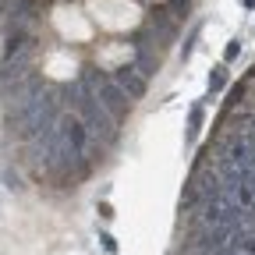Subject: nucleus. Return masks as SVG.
<instances>
[{
  "label": "nucleus",
  "mask_w": 255,
  "mask_h": 255,
  "mask_svg": "<svg viewBox=\"0 0 255 255\" xmlns=\"http://www.w3.org/2000/svg\"><path fill=\"white\" fill-rule=\"evenodd\" d=\"M82 82L89 85V92L100 100V107H103L117 124L128 117V92H124L117 82H110L103 71H82Z\"/></svg>",
  "instance_id": "f257e3e1"
},
{
  "label": "nucleus",
  "mask_w": 255,
  "mask_h": 255,
  "mask_svg": "<svg viewBox=\"0 0 255 255\" xmlns=\"http://www.w3.org/2000/svg\"><path fill=\"white\" fill-rule=\"evenodd\" d=\"M57 124H60V138H64V145H71L75 152L85 156V145H89V128H85V121H82L78 114H71V117H60Z\"/></svg>",
  "instance_id": "f03ea898"
},
{
  "label": "nucleus",
  "mask_w": 255,
  "mask_h": 255,
  "mask_svg": "<svg viewBox=\"0 0 255 255\" xmlns=\"http://www.w3.org/2000/svg\"><path fill=\"white\" fill-rule=\"evenodd\" d=\"M117 85L131 96V100H142V96H145V78H142L138 68H128V64H124V68H117Z\"/></svg>",
  "instance_id": "7ed1b4c3"
},
{
  "label": "nucleus",
  "mask_w": 255,
  "mask_h": 255,
  "mask_svg": "<svg viewBox=\"0 0 255 255\" xmlns=\"http://www.w3.org/2000/svg\"><path fill=\"white\" fill-rule=\"evenodd\" d=\"M135 53H138V64H135V68L142 71V78L156 75V68H159V57L152 53V46H149V36H145V32H142V36H135Z\"/></svg>",
  "instance_id": "20e7f679"
},
{
  "label": "nucleus",
  "mask_w": 255,
  "mask_h": 255,
  "mask_svg": "<svg viewBox=\"0 0 255 255\" xmlns=\"http://www.w3.org/2000/svg\"><path fill=\"white\" fill-rule=\"evenodd\" d=\"M152 28L163 36V43H174V39H177V25L170 21V11H167V7H159V11L152 14Z\"/></svg>",
  "instance_id": "39448f33"
},
{
  "label": "nucleus",
  "mask_w": 255,
  "mask_h": 255,
  "mask_svg": "<svg viewBox=\"0 0 255 255\" xmlns=\"http://www.w3.org/2000/svg\"><path fill=\"white\" fill-rule=\"evenodd\" d=\"M167 11H170V18L184 21V18L191 14V0H167Z\"/></svg>",
  "instance_id": "423d86ee"
},
{
  "label": "nucleus",
  "mask_w": 255,
  "mask_h": 255,
  "mask_svg": "<svg viewBox=\"0 0 255 255\" xmlns=\"http://www.w3.org/2000/svg\"><path fill=\"white\" fill-rule=\"evenodd\" d=\"M199 36H202V25H195V28H191V32H188V39H184V46H181V57H184V60L191 57V50H195V43H199Z\"/></svg>",
  "instance_id": "0eeeda50"
},
{
  "label": "nucleus",
  "mask_w": 255,
  "mask_h": 255,
  "mask_svg": "<svg viewBox=\"0 0 255 255\" xmlns=\"http://www.w3.org/2000/svg\"><path fill=\"white\" fill-rule=\"evenodd\" d=\"M223 85H227V68L220 64V68H213V75H209V89H213V92H220Z\"/></svg>",
  "instance_id": "6e6552de"
},
{
  "label": "nucleus",
  "mask_w": 255,
  "mask_h": 255,
  "mask_svg": "<svg viewBox=\"0 0 255 255\" xmlns=\"http://www.w3.org/2000/svg\"><path fill=\"white\" fill-rule=\"evenodd\" d=\"M202 128V107H191V117H188V138H195Z\"/></svg>",
  "instance_id": "1a4fd4ad"
},
{
  "label": "nucleus",
  "mask_w": 255,
  "mask_h": 255,
  "mask_svg": "<svg viewBox=\"0 0 255 255\" xmlns=\"http://www.w3.org/2000/svg\"><path fill=\"white\" fill-rule=\"evenodd\" d=\"M241 57V39H231L227 50H223V60H238Z\"/></svg>",
  "instance_id": "9d476101"
},
{
  "label": "nucleus",
  "mask_w": 255,
  "mask_h": 255,
  "mask_svg": "<svg viewBox=\"0 0 255 255\" xmlns=\"http://www.w3.org/2000/svg\"><path fill=\"white\" fill-rule=\"evenodd\" d=\"M4 184H7V188H14V191L21 188V181H18V174H11V170H4Z\"/></svg>",
  "instance_id": "9b49d317"
},
{
  "label": "nucleus",
  "mask_w": 255,
  "mask_h": 255,
  "mask_svg": "<svg viewBox=\"0 0 255 255\" xmlns=\"http://www.w3.org/2000/svg\"><path fill=\"white\" fill-rule=\"evenodd\" d=\"M100 241H103V248H107V252H117V241H114L110 234H100Z\"/></svg>",
  "instance_id": "f8f14e48"
},
{
  "label": "nucleus",
  "mask_w": 255,
  "mask_h": 255,
  "mask_svg": "<svg viewBox=\"0 0 255 255\" xmlns=\"http://www.w3.org/2000/svg\"><path fill=\"white\" fill-rule=\"evenodd\" d=\"M100 216H103V220H114V209H110V202H100Z\"/></svg>",
  "instance_id": "ddd939ff"
},
{
  "label": "nucleus",
  "mask_w": 255,
  "mask_h": 255,
  "mask_svg": "<svg viewBox=\"0 0 255 255\" xmlns=\"http://www.w3.org/2000/svg\"><path fill=\"white\" fill-rule=\"evenodd\" d=\"M245 7H255V0H245Z\"/></svg>",
  "instance_id": "4468645a"
}]
</instances>
